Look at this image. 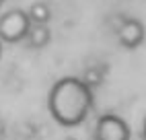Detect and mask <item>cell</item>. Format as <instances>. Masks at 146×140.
Segmentation results:
<instances>
[{
  "instance_id": "cell-3",
  "label": "cell",
  "mask_w": 146,
  "mask_h": 140,
  "mask_svg": "<svg viewBox=\"0 0 146 140\" xmlns=\"http://www.w3.org/2000/svg\"><path fill=\"white\" fill-rule=\"evenodd\" d=\"M95 140H130V128L119 115L103 113L95 126Z\"/></svg>"
},
{
  "instance_id": "cell-7",
  "label": "cell",
  "mask_w": 146,
  "mask_h": 140,
  "mask_svg": "<svg viewBox=\"0 0 146 140\" xmlns=\"http://www.w3.org/2000/svg\"><path fill=\"white\" fill-rule=\"evenodd\" d=\"M144 140H146V117H144Z\"/></svg>"
},
{
  "instance_id": "cell-8",
  "label": "cell",
  "mask_w": 146,
  "mask_h": 140,
  "mask_svg": "<svg viewBox=\"0 0 146 140\" xmlns=\"http://www.w3.org/2000/svg\"><path fill=\"white\" fill-rule=\"evenodd\" d=\"M64 140H78V138H74V136H68V138H64Z\"/></svg>"
},
{
  "instance_id": "cell-9",
  "label": "cell",
  "mask_w": 146,
  "mask_h": 140,
  "mask_svg": "<svg viewBox=\"0 0 146 140\" xmlns=\"http://www.w3.org/2000/svg\"><path fill=\"white\" fill-rule=\"evenodd\" d=\"M0 56H2V43H0Z\"/></svg>"
},
{
  "instance_id": "cell-5",
  "label": "cell",
  "mask_w": 146,
  "mask_h": 140,
  "mask_svg": "<svg viewBox=\"0 0 146 140\" xmlns=\"http://www.w3.org/2000/svg\"><path fill=\"white\" fill-rule=\"evenodd\" d=\"M25 39H27L29 47L41 49V47H45L47 43H50V39H52L50 27H47V25H31V29H29V33H27Z\"/></svg>"
},
{
  "instance_id": "cell-10",
  "label": "cell",
  "mask_w": 146,
  "mask_h": 140,
  "mask_svg": "<svg viewBox=\"0 0 146 140\" xmlns=\"http://www.w3.org/2000/svg\"><path fill=\"white\" fill-rule=\"evenodd\" d=\"M2 4H4V0H0V8H2Z\"/></svg>"
},
{
  "instance_id": "cell-1",
  "label": "cell",
  "mask_w": 146,
  "mask_h": 140,
  "mask_svg": "<svg viewBox=\"0 0 146 140\" xmlns=\"http://www.w3.org/2000/svg\"><path fill=\"white\" fill-rule=\"evenodd\" d=\"M50 113L60 126L74 128L82 124L93 107L91 87L82 83L78 76H64L60 78L50 91L47 97Z\"/></svg>"
},
{
  "instance_id": "cell-4",
  "label": "cell",
  "mask_w": 146,
  "mask_h": 140,
  "mask_svg": "<svg viewBox=\"0 0 146 140\" xmlns=\"http://www.w3.org/2000/svg\"><path fill=\"white\" fill-rule=\"evenodd\" d=\"M117 39L125 49H136L144 41V25L138 19H125L117 29Z\"/></svg>"
},
{
  "instance_id": "cell-2",
  "label": "cell",
  "mask_w": 146,
  "mask_h": 140,
  "mask_svg": "<svg viewBox=\"0 0 146 140\" xmlns=\"http://www.w3.org/2000/svg\"><path fill=\"white\" fill-rule=\"evenodd\" d=\"M31 21L23 8H13L0 15V41L4 43H19L27 37Z\"/></svg>"
},
{
  "instance_id": "cell-6",
  "label": "cell",
  "mask_w": 146,
  "mask_h": 140,
  "mask_svg": "<svg viewBox=\"0 0 146 140\" xmlns=\"http://www.w3.org/2000/svg\"><path fill=\"white\" fill-rule=\"evenodd\" d=\"M25 13L29 17V21H31V25H47L52 19V6L47 2H43V0H37Z\"/></svg>"
}]
</instances>
